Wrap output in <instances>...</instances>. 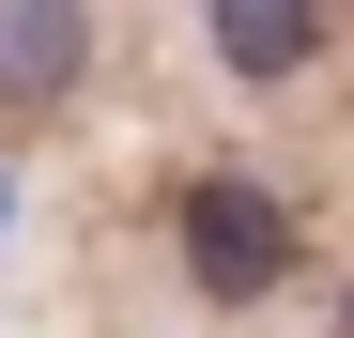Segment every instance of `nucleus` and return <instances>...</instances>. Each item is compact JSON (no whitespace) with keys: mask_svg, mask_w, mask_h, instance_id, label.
Masks as SVG:
<instances>
[{"mask_svg":"<svg viewBox=\"0 0 354 338\" xmlns=\"http://www.w3.org/2000/svg\"><path fill=\"white\" fill-rule=\"evenodd\" d=\"M185 277H201L216 308L277 292V277H292V215H277V185H247V169H216V185H185Z\"/></svg>","mask_w":354,"mask_h":338,"instance_id":"f257e3e1","label":"nucleus"},{"mask_svg":"<svg viewBox=\"0 0 354 338\" xmlns=\"http://www.w3.org/2000/svg\"><path fill=\"white\" fill-rule=\"evenodd\" d=\"M93 62V16L77 0H0V108H62Z\"/></svg>","mask_w":354,"mask_h":338,"instance_id":"f03ea898","label":"nucleus"},{"mask_svg":"<svg viewBox=\"0 0 354 338\" xmlns=\"http://www.w3.org/2000/svg\"><path fill=\"white\" fill-rule=\"evenodd\" d=\"M201 31H216L231 77H308L324 62V0H201Z\"/></svg>","mask_w":354,"mask_h":338,"instance_id":"7ed1b4c3","label":"nucleus"},{"mask_svg":"<svg viewBox=\"0 0 354 338\" xmlns=\"http://www.w3.org/2000/svg\"><path fill=\"white\" fill-rule=\"evenodd\" d=\"M0 215H16V185H0Z\"/></svg>","mask_w":354,"mask_h":338,"instance_id":"20e7f679","label":"nucleus"}]
</instances>
